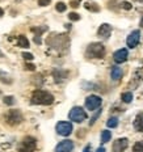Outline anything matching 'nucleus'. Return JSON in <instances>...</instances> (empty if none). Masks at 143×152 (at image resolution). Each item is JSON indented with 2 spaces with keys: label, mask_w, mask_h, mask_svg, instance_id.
<instances>
[{
  "label": "nucleus",
  "mask_w": 143,
  "mask_h": 152,
  "mask_svg": "<svg viewBox=\"0 0 143 152\" xmlns=\"http://www.w3.org/2000/svg\"><path fill=\"white\" fill-rule=\"evenodd\" d=\"M54 96L50 92L37 89L32 93V104L34 105H51L54 102Z\"/></svg>",
  "instance_id": "nucleus-1"
},
{
  "label": "nucleus",
  "mask_w": 143,
  "mask_h": 152,
  "mask_svg": "<svg viewBox=\"0 0 143 152\" xmlns=\"http://www.w3.org/2000/svg\"><path fill=\"white\" fill-rule=\"evenodd\" d=\"M105 46L100 42H93L85 50V56L89 59H103L105 56Z\"/></svg>",
  "instance_id": "nucleus-2"
},
{
  "label": "nucleus",
  "mask_w": 143,
  "mask_h": 152,
  "mask_svg": "<svg viewBox=\"0 0 143 152\" xmlns=\"http://www.w3.org/2000/svg\"><path fill=\"white\" fill-rule=\"evenodd\" d=\"M68 118L72 121V122L76 123H82L87 119V113L83 107L80 106H74L68 113Z\"/></svg>",
  "instance_id": "nucleus-3"
},
{
  "label": "nucleus",
  "mask_w": 143,
  "mask_h": 152,
  "mask_svg": "<svg viewBox=\"0 0 143 152\" xmlns=\"http://www.w3.org/2000/svg\"><path fill=\"white\" fill-rule=\"evenodd\" d=\"M37 148V140L33 136H25L19 146V152H34Z\"/></svg>",
  "instance_id": "nucleus-4"
},
{
  "label": "nucleus",
  "mask_w": 143,
  "mask_h": 152,
  "mask_svg": "<svg viewBox=\"0 0 143 152\" xmlns=\"http://www.w3.org/2000/svg\"><path fill=\"white\" fill-rule=\"evenodd\" d=\"M22 121H24V117H22L20 110H9L6 114V122L9 126H16L19 123H21Z\"/></svg>",
  "instance_id": "nucleus-5"
},
{
  "label": "nucleus",
  "mask_w": 143,
  "mask_h": 152,
  "mask_svg": "<svg viewBox=\"0 0 143 152\" xmlns=\"http://www.w3.org/2000/svg\"><path fill=\"white\" fill-rule=\"evenodd\" d=\"M72 123L71 122H66V121H61L57 123L55 126V131L58 135L61 136H68L72 134Z\"/></svg>",
  "instance_id": "nucleus-6"
},
{
  "label": "nucleus",
  "mask_w": 143,
  "mask_h": 152,
  "mask_svg": "<svg viewBox=\"0 0 143 152\" xmlns=\"http://www.w3.org/2000/svg\"><path fill=\"white\" fill-rule=\"evenodd\" d=\"M101 104H103V100H101L100 96H96V94H91V96H88L87 98H85V109L88 110H96L98 109V107L101 106Z\"/></svg>",
  "instance_id": "nucleus-7"
},
{
  "label": "nucleus",
  "mask_w": 143,
  "mask_h": 152,
  "mask_svg": "<svg viewBox=\"0 0 143 152\" xmlns=\"http://www.w3.org/2000/svg\"><path fill=\"white\" fill-rule=\"evenodd\" d=\"M140 41V31L139 30H133L131 33L127 36L126 38V45L129 49H135Z\"/></svg>",
  "instance_id": "nucleus-8"
},
{
  "label": "nucleus",
  "mask_w": 143,
  "mask_h": 152,
  "mask_svg": "<svg viewBox=\"0 0 143 152\" xmlns=\"http://www.w3.org/2000/svg\"><path fill=\"white\" fill-rule=\"evenodd\" d=\"M74 149V142L66 139L58 143V146L55 147V152H71Z\"/></svg>",
  "instance_id": "nucleus-9"
},
{
  "label": "nucleus",
  "mask_w": 143,
  "mask_h": 152,
  "mask_svg": "<svg viewBox=\"0 0 143 152\" xmlns=\"http://www.w3.org/2000/svg\"><path fill=\"white\" fill-rule=\"evenodd\" d=\"M127 58H129V51H127L126 49H119L113 54V59L117 64L125 63L127 60Z\"/></svg>",
  "instance_id": "nucleus-10"
},
{
  "label": "nucleus",
  "mask_w": 143,
  "mask_h": 152,
  "mask_svg": "<svg viewBox=\"0 0 143 152\" xmlns=\"http://www.w3.org/2000/svg\"><path fill=\"white\" fill-rule=\"evenodd\" d=\"M129 146L127 138H118L113 143V152H123Z\"/></svg>",
  "instance_id": "nucleus-11"
},
{
  "label": "nucleus",
  "mask_w": 143,
  "mask_h": 152,
  "mask_svg": "<svg viewBox=\"0 0 143 152\" xmlns=\"http://www.w3.org/2000/svg\"><path fill=\"white\" fill-rule=\"evenodd\" d=\"M97 34H98V37H101L103 39H108L112 34V26L109 25V24H101L98 30H97Z\"/></svg>",
  "instance_id": "nucleus-12"
},
{
  "label": "nucleus",
  "mask_w": 143,
  "mask_h": 152,
  "mask_svg": "<svg viewBox=\"0 0 143 152\" xmlns=\"http://www.w3.org/2000/svg\"><path fill=\"white\" fill-rule=\"evenodd\" d=\"M53 77L57 83H62L67 79V71L64 70H61V68H55L53 71Z\"/></svg>",
  "instance_id": "nucleus-13"
},
{
  "label": "nucleus",
  "mask_w": 143,
  "mask_h": 152,
  "mask_svg": "<svg viewBox=\"0 0 143 152\" xmlns=\"http://www.w3.org/2000/svg\"><path fill=\"white\" fill-rule=\"evenodd\" d=\"M133 126H134V128L138 132H143V112L137 114L134 122H133Z\"/></svg>",
  "instance_id": "nucleus-14"
},
{
  "label": "nucleus",
  "mask_w": 143,
  "mask_h": 152,
  "mask_svg": "<svg viewBox=\"0 0 143 152\" xmlns=\"http://www.w3.org/2000/svg\"><path fill=\"white\" fill-rule=\"evenodd\" d=\"M110 76H112V80H113V81H118L119 79L122 77V68H119L118 66H114V67H112Z\"/></svg>",
  "instance_id": "nucleus-15"
},
{
  "label": "nucleus",
  "mask_w": 143,
  "mask_h": 152,
  "mask_svg": "<svg viewBox=\"0 0 143 152\" xmlns=\"http://www.w3.org/2000/svg\"><path fill=\"white\" fill-rule=\"evenodd\" d=\"M17 45L20 47H22V49H28L29 47V41H28V38L25 36H19L17 37Z\"/></svg>",
  "instance_id": "nucleus-16"
},
{
  "label": "nucleus",
  "mask_w": 143,
  "mask_h": 152,
  "mask_svg": "<svg viewBox=\"0 0 143 152\" xmlns=\"http://www.w3.org/2000/svg\"><path fill=\"white\" fill-rule=\"evenodd\" d=\"M84 7H85V9L91 10V12H98V10H100L98 5L96 4V3H93V1H87L84 4Z\"/></svg>",
  "instance_id": "nucleus-17"
},
{
  "label": "nucleus",
  "mask_w": 143,
  "mask_h": 152,
  "mask_svg": "<svg viewBox=\"0 0 143 152\" xmlns=\"http://www.w3.org/2000/svg\"><path fill=\"white\" fill-rule=\"evenodd\" d=\"M110 138H112V132L109 130H104L101 132V143H108L110 142Z\"/></svg>",
  "instance_id": "nucleus-18"
},
{
  "label": "nucleus",
  "mask_w": 143,
  "mask_h": 152,
  "mask_svg": "<svg viewBox=\"0 0 143 152\" xmlns=\"http://www.w3.org/2000/svg\"><path fill=\"white\" fill-rule=\"evenodd\" d=\"M106 126L109 128H116L118 126V118L117 117H110L108 121H106Z\"/></svg>",
  "instance_id": "nucleus-19"
},
{
  "label": "nucleus",
  "mask_w": 143,
  "mask_h": 152,
  "mask_svg": "<svg viewBox=\"0 0 143 152\" xmlns=\"http://www.w3.org/2000/svg\"><path fill=\"white\" fill-rule=\"evenodd\" d=\"M121 98L125 104H130V102L133 101V93L131 92H125V93H122Z\"/></svg>",
  "instance_id": "nucleus-20"
},
{
  "label": "nucleus",
  "mask_w": 143,
  "mask_h": 152,
  "mask_svg": "<svg viewBox=\"0 0 143 152\" xmlns=\"http://www.w3.org/2000/svg\"><path fill=\"white\" fill-rule=\"evenodd\" d=\"M133 152H143V140H138L133 147Z\"/></svg>",
  "instance_id": "nucleus-21"
},
{
  "label": "nucleus",
  "mask_w": 143,
  "mask_h": 152,
  "mask_svg": "<svg viewBox=\"0 0 143 152\" xmlns=\"http://www.w3.org/2000/svg\"><path fill=\"white\" fill-rule=\"evenodd\" d=\"M0 81H3V83H6V84H11L12 83V79L9 77L7 73L0 72Z\"/></svg>",
  "instance_id": "nucleus-22"
},
{
  "label": "nucleus",
  "mask_w": 143,
  "mask_h": 152,
  "mask_svg": "<svg viewBox=\"0 0 143 152\" xmlns=\"http://www.w3.org/2000/svg\"><path fill=\"white\" fill-rule=\"evenodd\" d=\"M47 30V26H41V28H32V31L33 33H36V36H40L43 33V31Z\"/></svg>",
  "instance_id": "nucleus-23"
},
{
  "label": "nucleus",
  "mask_w": 143,
  "mask_h": 152,
  "mask_svg": "<svg viewBox=\"0 0 143 152\" xmlns=\"http://www.w3.org/2000/svg\"><path fill=\"white\" fill-rule=\"evenodd\" d=\"M3 101H4V104H6V105H9V106H11V105H13L15 102H16V101H15V97H13V96H6V97L3 98Z\"/></svg>",
  "instance_id": "nucleus-24"
},
{
  "label": "nucleus",
  "mask_w": 143,
  "mask_h": 152,
  "mask_svg": "<svg viewBox=\"0 0 143 152\" xmlns=\"http://www.w3.org/2000/svg\"><path fill=\"white\" fill-rule=\"evenodd\" d=\"M55 8H57V10H58V12H64V10L67 9V5L64 4L63 1H59V3H57Z\"/></svg>",
  "instance_id": "nucleus-25"
},
{
  "label": "nucleus",
  "mask_w": 143,
  "mask_h": 152,
  "mask_svg": "<svg viewBox=\"0 0 143 152\" xmlns=\"http://www.w3.org/2000/svg\"><path fill=\"white\" fill-rule=\"evenodd\" d=\"M100 115H101V109H100V110H97V113H96V114L93 115L92 118H91V121H89V126H93V125H95L96 121L98 119V117H100Z\"/></svg>",
  "instance_id": "nucleus-26"
},
{
  "label": "nucleus",
  "mask_w": 143,
  "mask_h": 152,
  "mask_svg": "<svg viewBox=\"0 0 143 152\" xmlns=\"http://www.w3.org/2000/svg\"><path fill=\"white\" fill-rule=\"evenodd\" d=\"M68 18L71 21H79L80 20V16H79V13H75V12H71L68 15Z\"/></svg>",
  "instance_id": "nucleus-27"
},
{
  "label": "nucleus",
  "mask_w": 143,
  "mask_h": 152,
  "mask_svg": "<svg viewBox=\"0 0 143 152\" xmlns=\"http://www.w3.org/2000/svg\"><path fill=\"white\" fill-rule=\"evenodd\" d=\"M121 8H123V9H126V10H130L133 8V5H131V3H129V1H121Z\"/></svg>",
  "instance_id": "nucleus-28"
},
{
  "label": "nucleus",
  "mask_w": 143,
  "mask_h": 152,
  "mask_svg": "<svg viewBox=\"0 0 143 152\" xmlns=\"http://www.w3.org/2000/svg\"><path fill=\"white\" fill-rule=\"evenodd\" d=\"M22 58L29 62V60H33V58L34 56H33V54H30V52H22Z\"/></svg>",
  "instance_id": "nucleus-29"
},
{
  "label": "nucleus",
  "mask_w": 143,
  "mask_h": 152,
  "mask_svg": "<svg viewBox=\"0 0 143 152\" xmlns=\"http://www.w3.org/2000/svg\"><path fill=\"white\" fill-rule=\"evenodd\" d=\"M25 70H28V71H34V70H36V66L32 64V63H27V64H25Z\"/></svg>",
  "instance_id": "nucleus-30"
},
{
  "label": "nucleus",
  "mask_w": 143,
  "mask_h": 152,
  "mask_svg": "<svg viewBox=\"0 0 143 152\" xmlns=\"http://www.w3.org/2000/svg\"><path fill=\"white\" fill-rule=\"evenodd\" d=\"M49 4H50V0H38V5H41V7H46Z\"/></svg>",
  "instance_id": "nucleus-31"
},
{
  "label": "nucleus",
  "mask_w": 143,
  "mask_h": 152,
  "mask_svg": "<svg viewBox=\"0 0 143 152\" xmlns=\"http://www.w3.org/2000/svg\"><path fill=\"white\" fill-rule=\"evenodd\" d=\"M70 4H71L72 8H77V7H79V4H80V0H72Z\"/></svg>",
  "instance_id": "nucleus-32"
},
{
  "label": "nucleus",
  "mask_w": 143,
  "mask_h": 152,
  "mask_svg": "<svg viewBox=\"0 0 143 152\" xmlns=\"http://www.w3.org/2000/svg\"><path fill=\"white\" fill-rule=\"evenodd\" d=\"M34 42L37 45H41V43H42V39H41L40 36H34Z\"/></svg>",
  "instance_id": "nucleus-33"
},
{
  "label": "nucleus",
  "mask_w": 143,
  "mask_h": 152,
  "mask_svg": "<svg viewBox=\"0 0 143 152\" xmlns=\"http://www.w3.org/2000/svg\"><path fill=\"white\" fill-rule=\"evenodd\" d=\"M83 152H91V144H88V146H85V148L83 149Z\"/></svg>",
  "instance_id": "nucleus-34"
},
{
  "label": "nucleus",
  "mask_w": 143,
  "mask_h": 152,
  "mask_svg": "<svg viewBox=\"0 0 143 152\" xmlns=\"http://www.w3.org/2000/svg\"><path fill=\"white\" fill-rule=\"evenodd\" d=\"M96 152H105V148H104V147H98V148L96 149Z\"/></svg>",
  "instance_id": "nucleus-35"
},
{
  "label": "nucleus",
  "mask_w": 143,
  "mask_h": 152,
  "mask_svg": "<svg viewBox=\"0 0 143 152\" xmlns=\"http://www.w3.org/2000/svg\"><path fill=\"white\" fill-rule=\"evenodd\" d=\"M11 144H1V148H9Z\"/></svg>",
  "instance_id": "nucleus-36"
},
{
  "label": "nucleus",
  "mask_w": 143,
  "mask_h": 152,
  "mask_svg": "<svg viewBox=\"0 0 143 152\" xmlns=\"http://www.w3.org/2000/svg\"><path fill=\"white\" fill-rule=\"evenodd\" d=\"M3 15H4V10L1 9V8H0V16H3Z\"/></svg>",
  "instance_id": "nucleus-37"
},
{
  "label": "nucleus",
  "mask_w": 143,
  "mask_h": 152,
  "mask_svg": "<svg viewBox=\"0 0 143 152\" xmlns=\"http://www.w3.org/2000/svg\"><path fill=\"white\" fill-rule=\"evenodd\" d=\"M140 26H142V28H143V18H142V20H140Z\"/></svg>",
  "instance_id": "nucleus-38"
}]
</instances>
